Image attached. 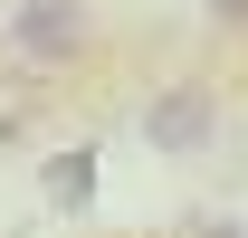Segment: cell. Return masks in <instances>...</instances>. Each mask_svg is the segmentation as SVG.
<instances>
[{
  "label": "cell",
  "instance_id": "obj_1",
  "mask_svg": "<svg viewBox=\"0 0 248 238\" xmlns=\"http://www.w3.org/2000/svg\"><path fill=\"white\" fill-rule=\"evenodd\" d=\"M10 48L29 67L86 58V0H19V10H10Z\"/></svg>",
  "mask_w": 248,
  "mask_h": 238
},
{
  "label": "cell",
  "instance_id": "obj_2",
  "mask_svg": "<svg viewBox=\"0 0 248 238\" xmlns=\"http://www.w3.org/2000/svg\"><path fill=\"white\" fill-rule=\"evenodd\" d=\"M210 115H219L210 86H162L153 105H143V143L153 152H201L210 143Z\"/></svg>",
  "mask_w": 248,
  "mask_h": 238
},
{
  "label": "cell",
  "instance_id": "obj_3",
  "mask_svg": "<svg viewBox=\"0 0 248 238\" xmlns=\"http://www.w3.org/2000/svg\"><path fill=\"white\" fill-rule=\"evenodd\" d=\"M38 105H48V95H38V76H0V152H10V143H29Z\"/></svg>",
  "mask_w": 248,
  "mask_h": 238
},
{
  "label": "cell",
  "instance_id": "obj_4",
  "mask_svg": "<svg viewBox=\"0 0 248 238\" xmlns=\"http://www.w3.org/2000/svg\"><path fill=\"white\" fill-rule=\"evenodd\" d=\"M48 191H58V209H86V191H95V152H58V162H48Z\"/></svg>",
  "mask_w": 248,
  "mask_h": 238
},
{
  "label": "cell",
  "instance_id": "obj_5",
  "mask_svg": "<svg viewBox=\"0 0 248 238\" xmlns=\"http://www.w3.org/2000/svg\"><path fill=\"white\" fill-rule=\"evenodd\" d=\"M210 10H219V19H248V0H210Z\"/></svg>",
  "mask_w": 248,
  "mask_h": 238
}]
</instances>
